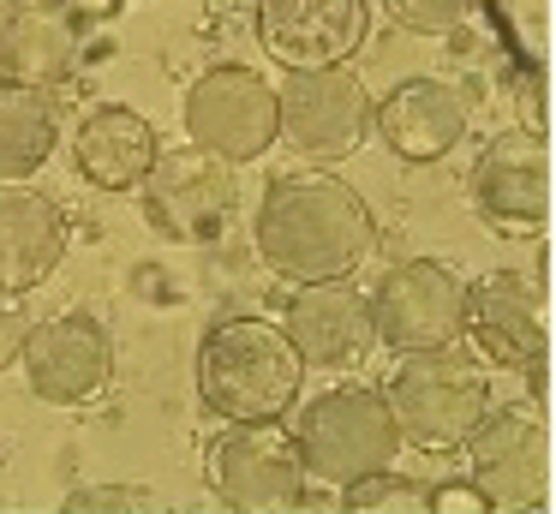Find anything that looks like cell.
Wrapping results in <instances>:
<instances>
[{
	"mask_svg": "<svg viewBox=\"0 0 556 514\" xmlns=\"http://www.w3.org/2000/svg\"><path fill=\"white\" fill-rule=\"evenodd\" d=\"M168 497L132 478H109V485H78L61 497V514H162Z\"/></svg>",
	"mask_w": 556,
	"mask_h": 514,
	"instance_id": "7402d4cb",
	"label": "cell"
},
{
	"mask_svg": "<svg viewBox=\"0 0 556 514\" xmlns=\"http://www.w3.org/2000/svg\"><path fill=\"white\" fill-rule=\"evenodd\" d=\"M85 30L54 0H7L0 7V78L54 90L78 72Z\"/></svg>",
	"mask_w": 556,
	"mask_h": 514,
	"instance_id": "e0dca14e",
	"label": "cell"
},
{
	"mask_svg": "<svg viewBox=\"0 0 556 514\" xmlns=\"http://www.w3.org/2000/svg\"><path fill=\"white\" fill-rule=\"evenodd\" d=\"M341 509L348 514H419L425 509V485L395 466H377V473L341 485Z\"/></svg>",
	"mask_w": 556,
	"mask_h": 514,
	"instance_id": "44dd1931",
	"label": "cell"
},
{
	"mask_svg": "<svg viewBox=\"0 0 556 514\" xmlns=\"http://www.w3.org/2000/svg\"><path fill=\"white\" fill-rule=\"evenodd\" d=\"M233 167L216 162L198 143H174V150H156L150 174L138 179V198H144V215L162 239H180V246H204L228 227L233 215Z\"/></svg>",
	"mask_w": 556,
	"mask_h": 514,
	"instance_id": "8fae6325",
	"label": "cell"
},
{
	"mask_svg": "<svg viewBox=\"0 0 556 514\" xmlns=\"http://www.w3.org/2000/svg\"><path fill=\"white\" fill-rule=\"evenodd\" d=\"M30 335V311H25V293H13V287H0V371L18 359V347H25Z\"/></svg>",
	"mask_w": 556,
	"mask_h": 514,
	"instance_id": "d4e9b609",
	"label": "cell"
},
{
	"mask_svg": "<svg viewBox=\"0 0 556 514\" xmlns=\"http://www.w3.org/2000/svg\"><path fill=\"white\" fill-rule=\"evenodd\" d=\"M467 203L491 234L503 239H539L551 227L556 203V167L532 131H503L479 150L467 167Z\"/></svg>",
	"mask_w": 556,
	"mask_h": 514,
	"instance_id": "9c48e42d",
	"label": "cell"
},
{
	"mask_svg": "<svg viewBox=\"0 0 556 514\" xmlns=\"http://www.w3.org/2000/svg\"><path fill=\"white\" fill-rule=\"evenodd\" d=\"M389 418L401 442L425 454H455L467 430L491 413V365L467 347H425V353H395L383 389Z\"/></svg>",
	"mask_w": 556,
	"mask_h": 514,
	"instance_id": "3957f363",
	"label": "cell"
},
{
	"mask_svg": "<svg viewBox=\"0 0 556 514\" xmlns=\"http://www.w3.org/2000/svg\"><path fill=\"white\" fill-rule=\"evenodd\" d=\"M467 7H472V0H383V12L401 24V30H413V36H448V30H460Z\"/></svg>",
	"mask_w": 556,
	"mask_h": 514,
	"instance_id": "603a6c76",
	"label": "cell"
},
{
	"mask_svg": "<svg viewBox=\"0 0 556 514\" xmlns=\"http://www.w3.org/2000/svg\"><path fill=\"white\" fill-rule=\"evenodd\" d=\"M293 449L305 461V478L312 485H353V478L377 473V466H395L401 461V430L389 418V401L365 383H336V389L312 394L293 418Z\"/></svg>",
	"mask_w": 556,
	"mask_h": 514,
	"instance_id": "277c9868",
	"label": "cell"
},
{
	"mask_svg": "<svg viewBox=\"0 0 556 514\" xmlns=\"http://www.w3.org/2000/svg\"><path fill=\"white\" fill-rule=\"evenodd\" d=\"M371 138V90L348 66L288 72L276 84V143L305 155L312 167L341 162Z\"/></svg>",
	"mask_w": 556,
	"mask_h": 514,
	"instance_id": "52a82bcc",
	"label": "cell"
},
{
	"mask_svg": "<svg viewBox=\"0 0 556 514\" xmlns=\"http://www.w3.org/2000/svg\"><path fill=\"white\" fill-rule=\"evenodd\" d=\"M156 150H162L156 126L138 108H121V102H97L73 131V162L85 174V186L97 191H138Z\"/></svg>",
	"mask_w": 556,
	"mask_h": 514,
	"instance_id": "ac0fdd59",
	"label": "cell"
},
{
	"mask_svg": "<svg viewBox=\"0 0 556 514\" xmlns=\"http://www.w3.org/2000/svg\"><path fill=\"white\" fill-rule=\"evenodd\" d=\"M204 485L233 514H293L312 497L305 461L293 449V437L281 430V418L222 430L204 454Z\"/></svg>",
	"mask_w": 556,
	"mask_h": 514,
	"instance_id": "8992f818",
	"label": "cell"
},
{
	"mask_svg": "<svg viewBox=\"0 0 556 514\" xmlns=\"http://www.w3.org/2000/svg\"><path fill=\"white\" fill-rule=\"evenodd\" d=\"M419 514H496V509L484 502V490L472 485V478H443V485L425 490V509Z\"/></svg>",
	"mask_w": 556,
	"mask_h": 514,
	"instance_id": "cb8c5ba5",
	"label": "cell"
},
{
	"mask_svg": "<svg viewBox=\"0 0 556 514\" xmlns=\"http://www.w3.org/2000/svg\"><path fill=\"white\" fill-rule=\"evenodd\" d=\"M54 7H61V12H66V18H73V24H78V30H85V24H109V18H114V12H121V7H126V0H54Z\"/></svg>",
	"mask_w": 556,
	"mask_h": 514,
	"instance_id": "484cf974",
	"label": "cell"
},
{
	"mask_svg": "<svg viewBox=\"0 0 556 514\" xmlns=\"http://www.w3.org/2000/svg\"><path fill=\"white\" fill-rule=\"evenodd\" d=\"M180 126L186 143L210 150L228 167H245L264 150H276V84L240 60L204 66L180 96Z\"/></svg>",
	"mask_w": 556,
	"mask_h": 514,
	"instance_id": "5b68a950",
	"label": "cell"
},
{
	"mask_svg": "<svg viewBox=\"0 0 556 514\" xmlns=\"http://www.w3.org/2000/svg\"><path fill=\"white\" fill-rule=\"evenodd\" d=\"M252 246L276 281H336L377 251V215L348 179L324 167H293L269 179L252 215Z\"/></svg>",
	"mask_w": 556,
	"mask_h": 514,
	"instance_id": "6da1fadb",
	"label": "cell"
},
{
	"mask_svg": "<svg viewBox=\"0 0 556 514\" xmlns=\"http://www.w3.org/2000/svg\"><path fill=\"white\" fill-rule=\"evenodd\" d=\"M467 341L496 371H520L527 377L532 365H551L544 287L520 269H491L479 281H467Z\"/></svg>",
	"mask_w": 556,
	"mask_h": 514,
	"instance_id": "4fadbf2b",
	"label": "cell"
},
{
	"mask_svg": "<svg viewBox=\"0 0 556 514\" xmlns=\"http://www.w3.org/2000/svg\"><path fill=\"white\" fill-rule=\"evenodd\" d=\"M66 258V215L30 186H0V287L30 293Z\"/></svg>",
	"mask_w": 556,
	"mask_h": 514,
	"instance_id": "d6986e66",
	"label": "cell"
},
{
	"mask_svg": "<svg viewBox=\"0 0 556 514\" xmlns=\"http://www.w3.org/2000/svg\"><path fill=\"white\" fill-rule=\"evenodd\" d=\"M61 143V120L49 108V90L0 78V186H25Z\"/></svg>",
	"mask_w": 556,
	"mask_h": 514,
	"instance_id": "ffe728a7",
	"label": "cell"
},
{
	"mask_svg": "<svg viewBox=\"0 0 556 514\" xmlns=\"http://www.w3.org/2000/svg\"><path fill=\"white\" fill-rule=\"evenodd\" d=\"M365 299H371V335L389 353L455 347L467 335V281L437 258L389 263Z\"/></svg>",
	"mask_w": 556,
	"mask_h": 514,
	"instance_id": "ba28073f",
	"label": "cell"
},
{
	"mask_svg": "<svg viewBox=\"0 0 556 514\" xmlns=\"http://www.w3.org/2000/svg\"><path fill=\"white\" fill-rule=\"evenodd\" d=\"M371 131L407 167L443 162L472 131V96L448 78H401L389 96L371 102Z\"/></svg>",
	"mask_w": 556,
	"mask_h": 514,
	"instance_id": "2e32d148",
	"label": "cell"
},
{
	"mask_svg": "<svg viewBox=\"0 0 556 514\" xmlns=\"http://www.w3.org/2000/svg\"><path fill=\"white\" fill-rule=\"evenodd\" d=\"M467 478L484 490L491 509L527 514L551 497V430L532 406H491L467 430Z\"/></svg>",
	"mask_w": 556,
	"mask_h": 514,
	"instance_id": "30bf717a",
	"label": "cell"
},
{
	"mask_svg": "<svg viewBox=\"0 0 556 514\" xmlns=\"http://www.w3.org/2000/svg\"><path fill=\"white\" fill-rule=\"evenodd\" d=\"M252 30L281 72L348 66L371 36V0H257Z\"/></svg>",
	"mask_w": 556,
	"mask_h": 514,
	"instance_id": "5bb4252c",
	"label": "cell"
},
{
	"mask_svg": "<svg viewBox=\"0 0 556 514\" xmlns=\"http://www.w3.org/2000/svg\"><path fill=\"white\" fill-rule=\"evenodd\" d=\"M281 335L293 341L305 371H353L371 359V299L348 275L336 281H300L281 311Z\"/></svg>",
	"mask_w": 556,
	"mask_h": 514,
	"instance_id": "9a60e30c",
	"label": "cell"
},
{
	"mask_svg": "<svg viewBox=\"0 0 556 514\" xmlns=\"http://www.w3.org/2000/svg\"><path fill=\"white\" fill-rule=\"evenodd\" d=\"M305 365L281 323L269 317H228L210 323L198 341V401L222 418V425H264V418H288L300 406Z\"/></svg>",
	"mask_w": 556,
	"mask_h": 514,
	"instance_id": "7a4b0ae2",
	"label": "cell"
},
{
	"mask_svg": "<svg viewBox=\"0 0 556 514\" xmlns=\"http://www.w3.org/2000/svg\"><path fill=\"white\" fill-rule=\"evenodd\" d=\"M25 383L42 406H90L114 383V335L90 311H54L30 323L25 347Z\"/></svg>",
	"mask_w": 556,
	"mask_h": 514,
	"instance_id": "7c38bea8",
	"label": "cell"
}]
</instances>
